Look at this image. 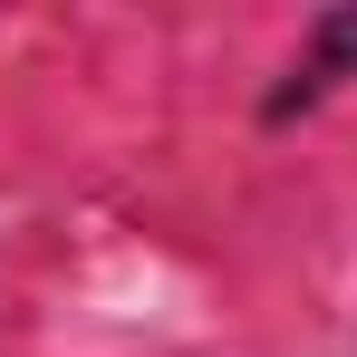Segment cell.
Instances as JSON below:
<instances>
[{"label": "cell", "mask_w": 357, "mask_h": 357, "mask_svg": "<svg viewBox=\"0 0 357 357\" xmlns=\"http://www.w3.org/2000/svg\"><path fill=\"white\" fill-rule=\"evenodd\" d=\"M348 77H357V0H348V10H328V20L309 29L290 87H280L271 107H280V116H290V107H319V97H328V87H348Z\"/></svg>", "instance_id": "1"}]
</instances>
